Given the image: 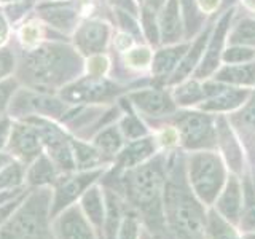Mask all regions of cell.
I'll return each instance as SVG.
<instances>
[{
    "mask_svg": "<svg viewBox=\"0 0 255 239\" xmlns=\"http://www.w3.org/2000/svg\"><path fill=\"white\" fill-rule=\"evenodd\" d=\"M164 217L172 228H177L191 239H203L207 227L203 206L196 201L188 187V180L180 155H174L167 166L163 188Z\"/></svg>",
    "mask_w": 255,
    "mask_h": 239,
    "instance_id": "cell-1",
    "label": "cell"
},
{
    "mask_svg": "<svg viewBox=\"0 0 255 239\" xmlns=\"http://www.w3.org/2000/svg\"><path fill=\"white\" fill-rule=\"evenodd\" d=\"M166 182L164 159L156 156L151 161L128 169L123 175V190L128 201L140 211L147 227L155 235L164 233V212L161 193Z\"/></svg>",
    "mask_w": 255,
    "mask_h": 239,
    "instance_id": "cell-2",
    "label": "cell"
},
{
    "mask_svg": "<svg viewBox=\"0 0 255 239\" xmlns=\"http://www.w3.org/2000/svg\"><path fill=\"white\" fill-rule=\"evenodd\" d=\"M78 54L64 45H46L27 54L22 64V75L35 88H54L77 75Z\"/></svg>",
    "mask_w": 255,
    "mask_h": 239,
    "instance_id": "cell-3",
    "label": "cell"
},
{
    "mask_svg": "<svg viewBox=\"0 0 255 239\" xmlns=\"http://www.w3.org/2000/svg\"><path fill=\"white\" fill-rule=\"evenodd\" d=\"M50 207V188L37 187L0 227V239H51Z\"/></svg>",
    "mask_w": 255,
    "mask_h": 239,
    "instance_id": "cell-4",
    "label": "cell"
},
{
    "mask_svg": "<svg viewBox=\"0 0 255 239\" xmlns=\"http://www.w3.org/2000/svg\"><path fill=\"white\" fill-rule=\"evenodd\" d=\"M190 182L196 195L206 204H212L225 180V169L215 153L201 151L191 155L188 163Z\"/></svg>",
    "mask_w": 255,
    "mask_h": 239,
    "instance_id": "cell-5",
    "label": "cell"
},
{
    "mask_svg": "<svg viewBox=\"0 0 255 239\" xmlns=\"http://www.w3.org/2000/svg\"><path fill=\"white\" fill-rule=\"evenodd\" d=\"M177 129L180 140L187 148H211L217 143L212 118L198 112H185L177 117Z\"/></svg>",
    "mask_w": 255,
    "mask_h": 239,
    "instance_id": "cell-6",
    "label": "cell"
},
{
    "mask_svg": "<svg viewBox=\"0 0 255 239\" xmlns=\"http://www.w3.org/2000/svg\"><path fill=\"white\" fill-rule=\"evenodd\" d=\"M101 175H102V169H93V171H86L82 174L56 180L54 198L50 207V219L53 220L56 215H59L64 209H67L69 206L74 204L75 199L78 196H82L90 188L91 183L96 182V179L101 177Z\"/></svg>",
    "mask_w": 255,
    "mask_h": 239,
    "instance_id": "cell-7",
    "label": "cell"
},
{
    "mask_svg": "<svg viewBox=\"0 0 255 239\" xmlns=\"http://www.w3.org/2000/svg\"><path fill=\"white\" fill-rule=\"evenodd\" d=\"M53 220L56 239H96L93 228L78 206H69Z\"/></svg>",
    "mask_w": 255,
    "mask_h": 239,
    "instance_id": "cell-8",
    "label": "cell"
},
{
    "mask_svg": "<svg viewBox=\"0 0 255 239\" xmlns=\"http://www.w3.org/2000/svg\"><path fill=\"white\" fill-rule=\"evenodd\" d=\"M10 151L19 156L22 161L30 163L38 158L42 151V139L40 134L30 123H18L11 127L10 134Z\"/></svg>",
    "mask_w": 255,
    "mask_h": 239,
    "instance_id": "cell-9",
    "label": "cell"
},
{
    "mask_svg": "<svg viewBox=\"0 0 255 239\" xmlns=\"http://www.w3.org/2000/svg\"><path fill=\"white\" fill-rule=\"evenodd\" d=\"M67 106L59 99L48 98V96H30V94H18L11 102V114L14 115H27L30 112L42 114L45 117L58 118L66 114Z\"/></svg>",
    "mask_w": 255,
    "mask_h": 239,
    "instance_id": "cell-10",
    "label": "cell"
},
{
    "mask_svg": "<svg viewBox=\"0 0 255 239\" xmlns=\"http://www.w3.org/2000/svg\"><path fill=\"white\" fill-rule=\"evenodd\" d=\"M109 27L101 21H88L78 27L75 34V45L85 54L101 53L107 45Z\"/></svg>",
    "mask_w": 255,
    "mask_h": 239,
    "instance_id": "cell-11",
    "label": "cell"
},
{
    "mask_svg": "<svg viewBox=\"0 0 255 239\" xmlns=\"http://www.w3.org/2000/svg\"><path fill=\"white\" fill-rule=\"evenodd\" d=\"M129 99L132 101L135 107L147 115L161 117V115H167L175 110L172 99L169 98V94H166L164 91L143 90V91H137V93H131Z\"/></svg>",
    "mask_w": 255,
    "mask_h": 239,
    "instance_id": "cell-12",
    "label": "cell"
},
{
    "mask_svg": "<svg viewBox=\"0 0 255 239\" xmlns=\"http://www.w3.org/2000/svg\"><path fill=\"white\" fill-rule=\"evenodd\" d=\"M231 13L233 11H227L222 16V19L219 21L217 27H215V32L212 38L209 40V48H207V53L204 56V59L201 62V66L196 70V77L203 78L207 77L209 74L217 69L219 61H220V53H222V46H223V40H225V34L227 29L230 27V21H231Z\"/></svg>",
    "mask_w": 255,
    "mask_h": 239,
    "instance_id": "cell-13",
    "label": "cell"
},
{
    "mask_svg": "<svg viewBox=\"0 0 255 239\" xmlns=\"http://www.w3.org/2000/svg\"><path fill=\"white\" fill-rule=\"evenodd\" d=\"M117 90L107 82H90L78 83L62 91V98L66 101H101L109 98Z\"/></svg>",
    "mask_w": 255,
    "mask_h": 239,
    "instance_id": "cell-14",
    "label": "cell"
},
{
    "mask_svg": "<svg viewBox=\"0 0 255 239\" xmlns=\"http://www.w3.org/2000/svg\"><path fill=\"white\" fill-rule=\"evenodd\" d=\"M155 145L151 139H137L135 142H132L129 147H126L122 153L118 155L117 159V167L114 169V175H117L120 171L123 169H131V167H135L137 164H140L143 159L148 158L151 153H153Z\"/></svg>",
    "mask_w": 255,
    "mask_h": 239,
    "instance_id": "cell-15",
    "label": "cell"
},
{
    "mask_svg": "<svg viewBox=\"0 0 255 239\" xmlns=\"http://www.w3.org/2000/svg\"><path fill=\"white\" fill-rule=\"evenodd\" d=\"M159 35L164 43L177 42L182 35V24L179 13V0H169L163 8V13L158 21Z\"/></svg>",
    "mask_w": 255,
    "mask_h": 239,
    "instance_id": "cell-16",
    "label": "cell"
},
{
    "mask_svg": "<svg viewBox=\"0 0 255 239\" xmlns=\"http://www.w3.org/2000/svg\"><path fill=\"white\" fill-rule=\"evenodd\" d=\"M217 139L219 143L223 150V153L227 156V161L231 166V169L239 172L241 171V166H243V153H241V148L238 145V140L235 139L233 132L228 127V123L225 118H219L217 121Z\"/></svg>",
    "mask_w": 255,
    "mask_h": 239,
    "instance_id": "cell-17",
    "label": "cell"
},
{
    "mask_svg": "<svg viewBox=\"0 0 255 239\" xmlns=\"http://www.w3.org/2000/svg\"><path fill=\"white\" fill-rule=\"evenodd\" d=\"M42 18L51 24L53 27L61 29L64 32H69L75 27V21H77V11L72 8L69 3H53V5H46L42 6L40 10Z\"/></svg>",
    "mask_w": 255,
    "mask_h": 239,
    "instance_id": "cell-18",
    "label": "cell"
},
{
    "mask_svg": "<svg viewBox=\"0 0 255 239\" xmlns=\"http://www.w3.org/2000/svg\"><path fill=\"white\" fill-rule=\"evenodd\" d=\"M219 211L228 222H238L241 212V187L236 177H230L227 188L217 203Z\"/></svg>",
    "mask_w": 255,
    "mask_h": 239,
    "instance_id": "cell-19",
    "label": "cell"
},
{
    "mask_svg": "<svg viewBox=\"0 0 255 239\" xmlns=\"http://www.w3.org/2000/svg\"><path fill=\"white\" fill-rule=\"evenodd\" d=\"M58 174H56V166L50 158L40 155L34 159L30 169L27 172V182L32 187H45L50 183H56Z\"/></svg>",
    "mask_w": 255,
    "mask_h": 239,
    "instance_id": "cell-20",
    "label": "cell"
},
{
    "mask_svg": "<svg viewBox=\"0 0 255 239\" xmlns=\"http://www.w3.org/2000/svg\"><path fill=\"white\" fill-rule=\"evenodd\" d=\"M249 91L247 90H238V88H225L219 94L212 96V98L203 104V110H231L239 107L247 99Z\"/></svg>",
    "mask_w": 255,
    "mask_h": 239,
    "instance_id": "cell-21",
    "label": "cell"
},
{
    "mask_svg": "<svg viewBox=\"0 0 255 239\" xmlns=\"http://www.w3.org/2000/svg\"><path fill=\"white\" fill-rule=\"evenodd\" d=\"M207 42H209V29H206L203 34L199 35V38L196 40V43L191 46L190 51H187L185 56L182 58V62L179 64V67H177V70L174 72V77L171 80L172 83L182 82V80L195 69L199 58H201V53L204 51V46H206Z\"/></svg>",
    "mask_w": 255,
    "mask_h": 239,
    "instance_id": "cell-22",
    "label": "cell"
},
{
    "mask_svg": "<svg viewBox=\"0 0 255 239\" xmlns=\"http://www.w3.org/2000/svg\"><path fill=\"white\" fill-rule=\"evenodd\" d=\"M82 207L90 222L94 227H98L99 231H102V223L106 222V209H104L102 195L98 187L88 188L82 195Z\"/></svg>",
    "mask_w": 255,
    "mask_h": 239,
    "instance_id": "cell-23",
    "label": "cell"
},
{
    "mask_svg": "<svg viewBox=\"0 0 255 239\" xmlns=\"http://www.w3.org/2000/svg\"><path fill=\"white\" fill-rule=\"evenodd\" d=\"M188 50L187 45H179L172 48H166V50L158 51L153 59V74L156 77H167L175 69L177 62L185 56Z\"/></svg>",
    "mask_w": 255,
    "mask_h": 239,
    "instance_id": "cell-24",
    "label": "cell"
},
{
    "mask_svg": "<svg viewBox=\"0 0 255 239\" xmlns=\"http://www.w3.org/2000/svg\"><path fill=\"white\" fill-rule=\"evenodd\" d=\"M215 80L233 85H255V64L223 67L215 75Z\"/></svg>",
    "mask_w": 255,
    "mask_h": 239,
    "instance_id": "cell-25",
    "label": "cell"
},
{
    "mask_svg": "<svg viewBox=\"0 0 255 239\" xmlns=\"http://www.w3.org/2000/svg\"><path fill=\"white\" fill-rule=\"evenodd\" d=\"M106 238L117 239L120 231V217H122V201L115 190L106 191Z\"/></svg>",
    "mask_w": 255,
    "mask_h": 239,
    "instance_id": "cell-26",
    "label": "cell"
},
{
    "mask_svg": "<svg viewBox=\"0 0 255 239\" xmlns=\"http://www.w3.org/2000/svg\"><path fill=\"white\" fill-rule=\"evenodd\" d=\"M123 143L122 129L117 126H109L107 129L101 131L94 139V147L101 151L102 156H114Z\"/></svg>",
    "mask_w": 255,
    "mask_h": 239,
    "instance_id": "cell-27",
    "label": "cell"
},
{
    "mask_svg": "<svg viewBox=\"0 0 255 239\" xmlns=\"http://www.w3.org/2000/svg\"><path fill=\"white\" fill-rule=\"evenodd\" d=\"M70 147H72V151H74V156H75V164H77V167H80V169L91 167L94 164H98L102 159L101 151L96 147H90L88 143L72 140Z\"/></svg>",
    "mask_w": 255,
    "mask_h": 239,
    "instance_id": "cell-28",
    "label": "cell"
},
{
    "mask_svg": "<svg viewBox=\"0 0 255 239\" xmlns=\"http://www.w3.org/2000/svg\"><path fill=\"white\" fill-rule=\"evenodd\" d=\"M233 121L238 126V129L241 131L247 142H255V94L249 101V104L239 112L236 117H233Z\"/></svg>",
    "mask_w": 255,
    "mask_h": 239,
    "instance_id": "cell-29",
    "label": "cell"
},
{
    "mask_svg": "<svg viewBox=\"0 0 255 239\" xmlns=\"http://www.w3.org/2000/svg\"><path fill=\"white\" fill-rule=\"evenodd\" d=\"M50 156H51V161L56 166V169H59V171L70 172V171H74L77 167L74 151H72L70 142H67V140L51 147L50 148Z\"/></svg>",
    "mask_w": 255,
    "mask_h": 239,
    "instance_id": "cell-30",
    "label": "cell"
},
{
    "mask_svg": "<svg viewBox=\"0 0 255 239\" xmlns=\"http://www.w3.org/2000/svg\"><path fill=\"white\" fill-rule=\"evenodd\" d=\"M22 175H24V171H22L21 163H16V161L8 163L3 169L0 171V191L18 188L22 182Z\"/></svg>",
    "mask_w": 255,
    "mask_h": 239,
    "instance_id": "cell-31",
    "label": "cell"
},
{
    "mask_svg": "<svg viewBox=\"0 0 255 239\" xmlns=\"http://www.w3.org/2000/svg\"><path fill=\"white\" fill-rule=\"evenodd\" d=\"M207 231L212 239H239L235 230L231 228L228 223L223 220L217 212L209 214V220H207Z\"/></svg>",
    "mask_w": 255,
    "mask_h": 239,
    "instance_id": "cell-32",
    "label": "cell"
},
{
    "mask_svg": "<svg viewBox=\"0 0 255 239\" xmlns=\"http://www.w3.org/2000/svg\"><path fill=\"white\" fill-rule=\"evenodd\" d=\"M230 42L233 45H255V21L244 19L238 24L230 35Z\"/></svg>",
    "mask_w": 255,
    "mask_h": 239,
    "instance_id": "cell-33",
    "label": "cell"
},
{
    "mask_svg": "<svg viewBox=\"0 0 255 239\" xmlns=\"http://www.w3.org/2000/svg\"><path fill=\"white\" fill-rule=\"evenodd\" d=\"M203 98H204L203 86H199L196 82H190L175 91V99H177V102L182 104V106L195 104L198 101H201Z\"/></svg>",
    "mask_w": 255,
    "mask_h": 239,
    "instance_id": "cell-34",
    "label": "cell"
},
{
    "mask_svg": "<svg viewBox=\"0 0 255 239\" xmlns=\"http://www.w3.org/2000/svg\"><path fill=\"white\" fill-rule=\"evenodd\" d=\"M120 129H122V134L126 135L128 139L131 140H137L140 137H143L147 132L145 126L140 123V120L135 117L134 114L126 115L122 120V124H120Z\"/></svg>",
    "mask_w": 255,
    "mask_h": 239,
    "instance_id": "cell-35",
    "label": "cell"
},
{
    "mask_svg": "<svg viewBox=\"0 0 255 239\" xmlns=\"http://www.w3.org/2000/svg\"><path fill=\"white\" fill-rule=\"evenodd\" d=\"M255 58V50L252 48H247L243 45H235L228 48V50L223 53V61L235 64V62H247L252 61Z\"/></svg>",
    "mask_w": 255,
    "mask_h": 239,
    "instance_id": "cell-36",
    "label": "cell"
},
{
    "mask_svg": "<svg viewBox=\"0 0 255 239\" xmlns=\"http://www.w3.org/2000/svg\"><path fill=\"white\" fill-rule=\"evenodd\" d=\"M151 61V51L145 46L140 48H134L129 53L126 54V64L129 67H135V69H143L147 67Z\"/></svg>",
    "mask_w": 255,
    "mask_h": 239,
    "instance_id": "cell-37",
    "label": "cell"
},
{
    "mask_svg": "<svg viewBox=\"0 0 255 239\" xmlns=\"http://www.w3.org/2000/svg\"><path fill=\"white\" fill-rule=\"evenodd\" d=\"M142 24H143V30H145V35L151 43H158L159 40V26L155 19L153 10L145 8L142 13Z\"/></svg>",
    "mask_w": 255,
    "mask_h": 239,
    "instance_id": "cell-38",
    "label": "cell"
},
{
    "mask_svg": "<svg viewBox=\"0 0 255 239\" xmlns=\"http://www.w3.org/2000/svg\"><path fill=\"white\" fill-rule=\"evenodd\" d=\"M27 193H29V191H22V193H21L19 196H16V198L10 199V201H6V203H3V204H0V227H2L3 223L11 217L13 212H14L16 209H18L19 204L24 201V198L27 196Z\"/></svg>",
    "mask_w": 255,
    "mask_h": 239,
    "instance_id": "cell-39",
    "label": "cell"
},
{
    "mask_svg": "<svg viewBox=\"0 0 255 239\" xmlns=\"http://www.w3.org/2000/svg\"><path fill=\"white\" fill-rule=\"evenodd\" d=\"M182 3H183V10H185V22L188 29L187 34H193L199 22V14L196 10L195 0H182Z\"/></svg>",
    "mask_w": 255,
    "mask_h": 239,
    "instance_id": "cell-40",
    "label": "cell"
},
{
    "mask_svg": "<svg viewBox=\"0 0 255 239\" xmlns=\"http://www.w3.org/2000/svg\"><path fill=\"white\" fill-rule=\"evenodd\" d=\"M137 230H139V225H137V219H135V215L129 214L126 215V219L123 220V223L120 225V238L118 239H137Z\"/></svg>",
    "mask_w": 255,
    "mask_h": 239,
    "instance_id": "cell-41",
    "label": "cell"
},
{
    "mask_svg": "<svg viewBox=\"0 0 255 239\" xmlns=\"http://www.w3.org/2000/svg\"><path fill=\"white\" fill-rule=\"evenodd\" d=\"M16 88H18V83L16 80H3L0 82V115L3 114V110L6 109V106L10 104L11 96L14 94Z\"/></svg>",
    "mask_w": 255,
    "mask_h": 239,
    "instance_id": "cell-42",
    "label": "cell"
},
{
    "mask_svg": "<svg viewBox=\"0 0 255 239\" xmlns=\"http://www.w3.org/2000/svg\"><path fill=\"white\" fill-rule=\"evenodd\" d=\"M109 67V61L104 56H93L88 62V72L93 77H101L102 74H106V70Z\"/></svg>",
    "mask_w": 255,
    "mask_h": 239,
    "instance_id": "cell-43",
    "label": "cell"
},
{
    "mask_svg": "<svg viewBox=\"0 0 255 239\" xmlns=\"http://www.w3.org/2000/svg\"><path fill=\"white\" fill-rule=\"evenodd\" d=\"M14 69V58L10 50H0V80L11 74Z\"/></svg>",
    "mask_w": 255,
    "mask_h": 239,
    "instance_id": "cell-44",
    "label": "cell"
},
{
    "mask_svg": "<svg viewBox=\"0 0 255 239\" xmlns=\"http://www.w3.org/2000/svg\"><path fill=\"white\" fill-rule=\"evenodd\" d=\"M32 3H34V0H16V2H13L11 6L6 8L8 16H10L11 19L21 18V16L32 6Z\"/></svg>",
    "mask_w": 255,
    "mask_h": 239,
    "instance_id": "cell-45",
    "label": "cell"
},
{
    "mask_svg": "<svg viewBox=\"0 0 255 239\" xmlns=\"http://www.w3.org/2000/svg\"><path fill=\"white\" fill-rule=\"evenodd\" d=\"M38 37H40V29L34 22L24 26L22 30H21V38H22V42L26 45H35Z\"/></svg>",
    "mask_w": 255,
    "mask_h": 239,
    "instance_id": "cell-46",
    "label": "cell"
},
{
    "mask_svg": "<svg viewBox=\"0 0 255 239\" xmlns=\"http://www.w3.org/2000/svg\"><path fill=\"white\" fill-rule=\"evenodd\" d=\"M118 18H120V22H122V26L125 30L128 32H132V34H139V27H137V22L132 19V16L128 13V11H123L120 10L118 11Z\"/></svg>",
    "mask_w": 255,
    "mask_h": 239,
    "instance_id": "cell-47",
    "label": "cell"
},
{
    "mask_svg": "<svg viewBox=\"0 0 255 239\" xmlns=\"http://www.w3.org/2000/svg\"><path fill=\"white\" fill-rule=\"evenodd\" d=\"M11 123L8 118H0V150H2L6 142L10 140V134H11Z\"/></svg>",
    "mask_w": 255,
    "mask_h": 239,
    "instance_id": "cell-48",
    "label": "cell"
},
{
    "mask_svg": "<svg viewBox=\"0 0 255 239\" xmlns=\"http://www.w3.org/2000/svg\"><path fill=\"white\" fill-rule=\"evenodd\" d=\"M120 10H123V11H128L129 14H135L137 13V6H135L134 3V0H112Z\"/></svg>",
    "mask_w": 255,
    "mask_h": 239,
    "instance_id": "cell-49",
    "label": "cell"
},
{
    "mask_svg": "<svg viewBox=\"0 0 255 239\" xmlns=\"http://www.w3.org/2000/svg\"><path fill=\"white\" fill-rule=\"evenodd\" d=\"M163 239H191V238H190L188 235L183 233V231H180V230H177V228L169 227L167 230H164Z\"/></svg>",
    "mask_w": 255,
    "mask_h": 239,
    "instance_id": "cell-50",
    "label": "cell"
},
{
    "mask_svg": "<svg viewBox=\"0 0 255 239\" xmlns=\"http://www.w3.org/2000/svg\"><path fill=\"white\" fill-rule=\"evenodd\" d=\"M243 227L246 230H255V207L249 209L243 217Z\"/></svg>",
    "mask_w": 255,
    "mask_h": 239,
    "instance_id": "cell-51",
    "label": "cell"
},
{
    "mask_svg": "<svg viewBox=\"0 0 255 239\" xmlns=\"http://www.w3.org/2000/svg\"><path fill=\"white\" fill-rule=\"evenodd\" d=\"M199 6L204 13H211L219 6V0H199Z\"/></svg>",
    "mask_w": 255,
    "mask_h": 239,
    "instance_id": "cell-52",
    "label": "cell"
},
{
    "mask_svg": "<svg viewBox=\"0 0 255 239\" xmlns=\"http://www.w3.org/2000/svg\"><path fill=\"white\" fill-rule=\"evenodd\" d=\"M8 35V26H6V19L5 16L0 13V45H2Z\"/></svg>",
    "mask_w": 255,
    "mask_h": 239,
    "instance_id": "cell-53",
    "label": "cell"
},
{
    "mask_svg": "<svg viewBox=\"0 0 255 239\" xmlns=\"http://www.w3.org/2000/svg\"><path fill=\"white\" fill-rule=\"evenodd\" d=\"M166 3V0H147V6L150 10H158Z\"/></svg>",
    "mask_w": 255,
    "mask_h": 239,
    "instance_id": "cell-54",
    "label": "cell"
},
{
    "mask_svg": "<svg viewBox=\"0 0 255 239\" xmlns=\"http://www.w3.org/2000/svg\"><path fill=\"white\" fill-rule=\"evenodd\" d=\"M129 45H131L129 37H126V35H120V37H118V48H122V50H125V48H128Z\"/></svg>",
    "mask_w": 255,
    "mask_h": 239,
    "instance_id": "cell-55",
    "label": "cell"
},
{
    "mask_svg": "<svg viewBox=\"0 0 255 239\" xmlns=\"http://www.w3.org/2000/svg\"><path fill=\"white\" fill-rule=\"evenodd\" d=\"M13 159H11V155H6V153H0V171L3 169V167L8 164V163H11Z\"/></svg>",
    "mask_w": 255,
    "mask_h": 239,
    "instance_id": "cell-56",
    "label": "cell"
},
{
    "mask_svg": "<svg viewBox=\"0 0 255 239\" xmlns=\"http://www.w3.org/2000/svg\"><path fill=\"white\" fill-rule=\"evenodd\" d=\"M244 3L249 8H252V10H255V0H244Z\"/></svg>",
    "mask_w": 255,
    "mask_h": 239,
    "instance_id": "cell-57",
    "label": "cell"
},
{
    "mask_svg": "<svg viewBox=\"0 0 255 239\" xmlns=\"http://www.w3.org/2000/svg\"><path fill=\"white\" fill-rule=\"evenodd\" d=\"M233 2H235V0H223V6H228V5L233 3Z\"/></svg>",
    "mask_w": 255,
    "mask_h": 239,
    "instance_id": "cell-58",
    "label": "cell"
},
{
    "mask_svg": "<svg viewBox=\"0 0 255 239\" xmlns=\"http://www.w3.org/2000/svg\"><path fill=\"white\" fill-rule=\"evenodd\" d=\"M244 239H255V235H247Z\"/></svg>",
    "mask_w": 255,
    "mask_h": 239,
    "instance_id": "cell-59",
    "label": "cell"
},
{
    "mask_svg": "<svg viewBox=\"0 0 255 239\" xmlns=\"http://www.w3.org/2000/svg\"><path fill=\"white\" fill-rule=\"evenodd\" d=\"M2 2H16V0H2Z\"/></svg>",
    "mask_w": 255,
    "mask_h": 239,
    "instance_id": "cell-60",
    "label": "cell"
},
{
    "mask_svg": "<svg viewBox=\"0 0 255 239\" xmlns=\"http://www.w3.org/2000/svg\"><path fill=\"white\" fill-rule=\"evenodd\" d=\"M142 239H150V238H148L147 235H143V236H142Z\"/></svg>",
    "mask_w": 255,
    "mask_h": 239,
    "instance_id": "cell-61",
    "label": "cell"
}]
</instances>
